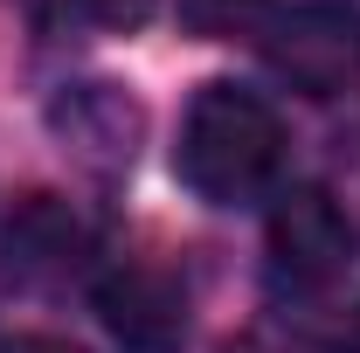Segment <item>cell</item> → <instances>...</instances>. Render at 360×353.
<instances>
[{
  "instance_id": "9",
  "label": "cell",
  "mask_w": 360,
  "mask_h": 353,
  "mask_svg": "<svg viewBox=\"0 0 360 353\" xmlns=\"http://www.w3.org/2000/svg\"><path fill=\"white\" fill-rule=\"evenodd\" d=\"M0 353H84V347H70L56 333H14V340H0Z\"/></svg>"
},
{
  "instance_id": "3",
  "label": "cell",
  "mask_w": 360,
  "mask_h": 353,
  "mask_svg": "<svg viewBox=\"0 0 360 353\" xmlns=\"http://www.w3.org/2000/svg\"><path fill=\"white\" fill-rule=\"evenodd\" d=\"M270 270L277 277H291V284H333L340 270L354 264V222L340 215V201L326 194V187H291V194H277V208H270Z\"/></svg>"
},
{
  "instance_id": "8",
  "label": "cell",
  "mask_w": 360,
  "mask_h": 353,
  "mask_svg": "<svg viewBox=\"0 0 360 353\" xmlns=\"http://www.w3.org/2000/svg\"><path fill=\"white\" fill-rule=\"evenodd\" d=\"M28 14L42 28H63V21H125V14H139V0H28Z\"/></svg>"
},
{
  "instance_id": "5",
  "label": "cell",
  "mask_w": 360,
  "mask_h": 353,
  "mask_svg": "<svg viewBox=\"0 0 360 353\" xmlns=\"http://www.w3.org/2000/svg\"><path fill=\"white\" fill-rule=\"evenodd\" d=\"M49 125H56V139H63L84 167H97V174L132 167L139 132H146L139 104L118 84H70L56 104H49Z\"/></svg>"
},
{
  "instance_id": "6",
  "label": "cell",
  "mask_w": 360,
  "mask_h": 353,
  "mask_svg": "<svg viewBox=\"0 0 360 353\" xmlns=\"http://www.w3.org/2000/svg\"><path fill=\"white\" fill-rule=\"evenodd\" d=\"M77 250H84V229L63 215L49 194H28V208L7 229V257L21 270H63V264H77Z\"/></svg>"
},
{
  "instance_id": "7",
  "label": "cell",
  "mask_w": 360,
  "mask_h": 353,
  "mask_svg": "<svg viewBox=\"0 0 360 353\" xmlns=\"http://www.w3.org/2000/svg\"><path fill=\"white\" fill-rule=\"evenodd\" d=\"M264 14V0H180V21L194 28V35H208V42H222L236 28H250Z\"/></svg>"
},
{
  "instance_id": "2",
  "label": "cell",
  "mask_w": 360,
  "mask_h": 353,
  "mask_svg": "<svg viewBox=\"0 0 360 353\" xmlns=\"http://www.w3.org/2000/svg\"><path fill=\"white\" fill-rule=\"evenodd\" d=\"M264 63L298 97H340L360 77V14L340 0H305L264 28Z\"/></svg>"
},
{
  "instance_id": "4",
  "label": "cell",
  "mask_w": 360,
  "mask_h": 353,
  "mask_svg": "<svg viewBox=\"0 0 360 353\" xmlns=\"http://www.w3.org/2000/svg\"><path fill=\"white\" fill-rule=\"evenodd\" d=\"M97 319L118 353H180L187 347V291L160 264H118L97 284Z\"/></svg>"
},
{
  "instance_id": "1",
  "label": "cell",
  "mask_w": 360,
  "mask_h": 353,
  "mask_svg": "<svg viewBox=\"0 0 360 353\" xmlns=\"http://www.w3.org/2000/svg\"><path fill=\"white\" fill-rule=\"evenodd\" d=\"M180 180L208 208H243L264 201L270 180L284 174V125L257 90L243 84H201L187 118H180Z\"/></svg>"
}]
</instances>
